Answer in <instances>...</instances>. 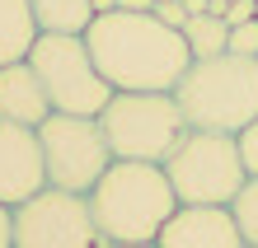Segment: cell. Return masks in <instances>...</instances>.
Returning <instances> with one entry per match:
<instances>
[{
    "label": "cell",
    "mask_w": 258,
    "mask_h": 248,
    "mask_svg": "<svg viewBox=\"0 0 258 248\" xmlns=\"http://www.w3.org/2000/svg\"><path fill=\"white\" fill-rule=\"evenodd\" d=\"M89 56L113 89H146V94H174L192 66L183 28H169L150 10H103L85 28Z\"/></svg>",
    "instance_id": "obj_1"
},
{
    "label": "cell",
    "mask_w": 258,
    "mask_h": 248,
    "mask_svg": "<svg viewBox=\"0 0 258 248\" xmlns=\"http://www.w3.org/2000/svg\"><path fill=\"white\" fill-rule=\"evenodd\" d=\"M89 206L108 243H155L169 215L178 211V197L164 164L113 159L108 174L89 188Z\"/></svg>",
    "instance_id": "obj_2"
},
{
    "label": "cell",
    "mask_w": 258,
    "mask_h": 248,
    "mask_svg": "<svg viewBox=\"0 0 258 248\" xmlns=\"http://www.w3.org/2000/svg\"><path fill=\"white\" fill-rule=\"evenodd\" d=\"M174 99L192 131H244L258 117V56H192Z\"/></svg>",
    "instance_id": "obj_3"
},
{
    "label": "cell",
    "mask_w": 258,
    "mask_h": 248,
    "mask_svg": "<svg viewBox=\"0 0 258 248\" xmlns=\"http://www.w3.org/2000/svg\"><path fill=\"white\" fill-rule=\"evenodd\" d=\"M113 159L164 164L192 131L174 94H146V89H113L108 108L99 113Z\"/></svg>",
    "instance_id": "obj_4"
},
{
    "label": "cell",
    "mask_w": 258,
    "mask_h": 248,
    "mask_svg": "<svg viewBox=\"0 0 258 248\" xmlns=\"http://www.w3.org/2000/svg\"><path fill=\"white\" fill-rule=\"evenodd\" d=\"M164 174L174 183L178 206H230L249 183L230 131H188L183 145L164 159Z\"/></svg>",
    "instance_id": "obj_5"
},
{
    "label": "cell",
    "mask_w": 258,
    "mask_h": 248,
    "mask_svg": "<svg viewBox=\"0 0 258 248\" xmlns=\"http://www.w3.org/2000/svg\"><path fill=\"white\" fill-rule=\"evenodd\" d=\"M28 66L38 70L42 89H47L52 113L99 117L113 99V85L99 75L85 33H38L33 52H28Z\"/></svg>",
    "instance_id": "obj_6"
},
{
    "label": "cell",
    "mask_w": 258,
    "mask_h": 248,
    "mask_svg": "<svg viewBox=\"0 0 258 248\" xmlns=\"http://www.w3.org/2000/svg\"><path fill=\"white\" fill-rule=\"evenodd\" d=\"M38 145H42V169H47V188L61 192H85L108 174L113 150L103 136L99 117H80V113H47V122L38 127Z\"/></svg>",
    "instance_id": "obj_7"
},
{
    "label": "cell",
    "mask_w": 258,
    "mask_h": 248,
    "mask_svg": "<svg viewBox=\"0 0 258 248\" xmlns=\"http://www.w3.org/2000/svg\"><path fill=\"white\" fill-rule=\"evenodd\" d=\"M14 248H113L85 192L42 188L14 206Z\"/></svg>",
    "instance_id": "obj_8"
},
{
    "label": "cell",
    "mask_w": 258,
    "mask_h": 248,
    "mask_svg": "<svg viewBox=\"0 0 258 248\" xmlns=\"http://www.w3.org/2000/svg\"><path fill=\"white\" fill-rule=\"evenodd\" d=\"M47 188V169H42V145L33 127L0 117V201L19 206Z\"/></svg>",
    "instance_id": "obj_9"
},
{
    "label": "cell",
    "mask_w": 258,
    "mask_h": 248,
    "mask_svg": "<svg viewBox=\"0 0 258 248\" xmlns=\"http://www.w3.org/2000/svg\"><path fill=\"white\" fill-rule=\"evenodd\" d=\"M155 248H244L230 206H178L160 229Z\"/></svg>",
    "instance_id": "obj_10"
},
{
    "label": "cell",
    "mask_w": 258,
    "mask_h": 248,
    "mask_svg": "<svg viewBox=\"0 0 258 248\" xmlns=\"http://www.w3.org/2000/svg\"><path fill=\"white\" fill-rule=\"evenodd\" d=\"M47 113H52L47 89H42L38 70L28 66V61H10V66H0V117L38 131L42 122H47Z\"/></svg>",
    "instance_id": "obj_11"
},
{
    "label": "cell",
    "mask_w": 258,
    "mask_h": 248,
    "mask_svg": "<svg viewBox=\"0 0 258 248\" xmlns=\"http://www.w3.org/2000/svg\"><path fill=\"white\" fill-rule=\"evenodd\" d=\"M38 33H42V28H38L28 0H0V66H10V61H28Z\"/></svg>",
    "instance_id": "obj_12"
},
{
    "label": "cell",
    "mask_w": 258,
    "mask_h": 248,
    "mask_svg": "<svg viewBox=\"0 0 258 248\" xmlns=\"http://www.w3.org/2000/svg\"><path fill=\"white\" fill-rule=\"evenodd\" d=\"M28 5H33V19L42 33H85L94 19L89 0H28Z\"/></svg>",
    "instance_id": "obj_13"
},
{
    "label": "cell",
    "mask_w": 258,
    "mask_h": 248,
    "mask_svg": "<svg viewBox=\"0 0 258 248\" xmlns=\"http://www.w3.org/2000/svg\"><path fill=\"white\" fill-rule=\"evenodd\" d=\"M183 42H188L192 56H221L225 42H230V24L221 14H192L183 24Z\"/></svg>",
    "instance_id": "obj_14"
},
{
    "label": "cell",
    "mask_w": 258,
    "mask_h": 248,
    "mask_svg": "<svg viewBox=\"0 0 258 248\" xmlns=\"http://www.w3.org/2000/svg\"><path fill=\"white\" fill-rule=\"evenodd\" d=\"M230 215H235L244 243H258V178H249L244 188H239V197L230 201Z\"/></svg>",
    "instance_id": "obj_15"
},
{
    "label": "cell",
    "mask_w": 258,
    "mask_h": 248,
    "mask_svg": "<svg viewBox=\"0 0 258 248\" xmlns=\"http://www.w3.org/2000/svg\"><path fill=\"white\" fill-rule=\"evenodd\" d=\"M225 52H235V56H258V19L230 24V42H225Z\"/></svg>",
    "instance_id": "obj_16"
},
{
    "label": "cell",
    "mask_w": 258,
    "mask_h": 248,
    "mask_svg": "<svg viewBox=\"0 0 258 248\" xmlns=\"http://www.w3.org/2000/svg\"><path fill=\"white\" fill-rule=\"evenodd\" d=\"M235 145H239V159H244V174L258 178V117L249 122L244 131H235Z\"/></svg>",
    "instance_id": "obj_17"
},
{
    "label": "cell",
    "mask_w": 258,
    "mask_h": 248,
    "mask_svg": "<svg viewBox=\"0 0 258 248\" xmlns=\"http://www.w3.org/2000/svg\"><path fill=\"white\" fill-rule=\"evenodd\" d=\"M150 14H155V19H164V24H169V28H183V24L192 19V14H188V5H183V0H160V5H155V10H150Z\"/></svg>",
    "instance_id": "obj_18"
},
{
    "label": "cell",
    "mask_w": 258,
    "mask_h": 248,
    "mask_svg": "<svg viewBox=\"0 0 258 248\" xmlns=\"http://www.w3.org/2000/svg\"><path fill=\"white\" fill-rule=\"evenodd\" d=\"M253 14H258V5H253V0H230L221 19H225V24H244V19H253Z\"/></svg>",
    "instance_id": "obj_19"
},
{
    "label": "cell",
    "mask_w": 258,
    "mask_h": 248,
    "mask_svg": "<svg viewBox=\"0 0 258 248\" xmlns=\"http://www.w3.org/2000/svg\"><path fill=\"white\" fill-rule=\"evenodd\" d=\"M0 248H14V206L0 201Z\"/></svg>",
    "instance_id": "obj_20"
},
{
    "label": "cell",
    "mask_w": 258,
    "mask_h": 248,
    "mask_svg": "<svg viewBox=\"0 0 258 248\" xmlns=\"http://www.w3.org/2000/svg\"><path fill=\"white\" fill-rule=\"evenodd\" d=\"M117 10H155V0H117Z\"/></svg>",
    "instance_id": "obj_21"
},
{
    "label": "cell",
    "mask_w": 258,
    "mask_h": 248,
    "mask_svg": "<svg viewBox=\"0 0 258 248\" xmlns=\"http://www.w3.org/2000/svg\"><path fill=\"white\" fill-rule=\"evenodd\" d=\"M94 5V14H103V10H117V0H89Z\"/></svg>",
    "instance_id": "obj_22"
},
{
    "label": "cell",
    "mask_w": 258,
    "mask_h": 248,
    "mask_svg": "<svg viewBox=\"0 0 258 248\" xmlns=\"http://www.w3.org/2000/svg\"><path fill=\"white\" fill-rule=\"evenodd\" d=\"M188 5V14H207V0H183Z\"/></svg>",
    "instance_id": "obj_23"
},
{
    "label": "cell",
    "mask_w": 258,
    "mask_h": 248,
    "mask_svg": "<svg viewBox=\"0 0 258 248\" xmlns=\"http://www.w3.org/2000/svg\"><path fill=\"white\" fill-rule=\"evenodd\" d=\"M113 248H155V243H113Z\"/></svg>",
    "instance_id": "obj_24"
},
{
    "label": "cell",
    "mask_w": 258,
    "mask_h": 248,
    "mask_svg": "<svg viewBox=\"0 0 258 248\" xmlns=\"http://www.w3.org/2000/svg\"><path fill=\"white\" fill-rule=\"evenodd\" d=\"M244 248H258V243H244Z\"/></svg>",
    "instance_id": "obj_25"
},
{
    "label": "cell",
    "mask_w": 258,
    "mask_h": 248,
    "mask_svg": "<svg viewBox=\"0 0 258 248\" xmlns=\"http://www.w3.org/2000/svg\"><path fill=\"white\" fill-rule=\"evenodd\" d=\"M253 5H258V0H253ZM253 19H258V14H253Z\"/></svg>",
    "instance_id": "obj_26"
}]
</instances>
